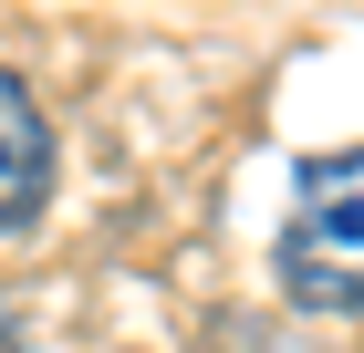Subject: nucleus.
<instances>
[{
    "label": "nucleus",
    "instance_id": "1",
    "mask_svg": "<svg viewBox=\"0 0 364 353\" xmlns=\"http://www.w3.org/2000/svg\"><path fill=\"white\" fill-rule=\"evenodd\" d=\"M271 271L302 312H364V146L312 156L291 177V218H281Z\"/></svg>",
    "mask_w": 364,
    "mask_h": 353
},
{
    "label": "nucleus",
    "instance_id": "2",
    "mask_svg": "<svg viewBox=\"0 0 364 353\" xmlns=\"http://www.w3.org/2000/svg\"><path fill=\"white\" fill-rule=\"evenodd\" d=\"M42 197H53V125L21 73H0V229L42 218Z\"/></svg>",
    "mask_w": 364,
    "mask_h": 353
},
{
    "label": "nucleus",
    "instance_id": "3",
    "mask_svg": "<svg viewBox=\"0 0 364 353\" xmlns=\"http://www.w3.org/2000/svg\"><path fill=\"white\" fill-rule=\"evenodd\" d=\"M0 353H31V343H21V322H11V312H0Z\"/></svg>",
    "mask_w": 364,
    "mask_h": 353
}]
</instances>
